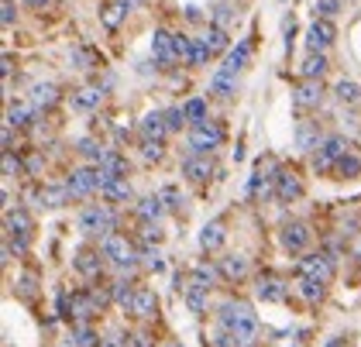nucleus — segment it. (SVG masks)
Here are the masks:
<instances>
[{"label": "nucleus", "mask_w": 361, "mask_h": 347, "mask_svg": "<svg viewBox=\"0 0 361 347\" xmlns=\"http://www.w3.org/2000/svg\"><path fill=\"white\" fill-rule=\"evenodd\" d=\"M217 323H221L224 330L238 334L245 344H251L258 337V317H255L251 303H245V299H227L221 310H217Z\"/></svg>", "instance_id": "obj_1"}, {"label": "nucleus", "mask_w": 361, "mask_h": 347, "mask_svg": "<svg viewBox=\"0 0 361 347\" xmlns=\"http://www.w3.org/2000/svg\"><path fill=\"white\" fill-rule=\"evenodd\" d=\"M100 251H104V258H107V265H114L117 272H135L138 265V248H135V241L124 238V234H111V238L100 241Z\"/></svg>", "instance_id": "obj_2"}, {"label": "nucleus", "mask_w": 361, "mask_h": 347, "mask_svg": "<svg viewBox=\"0 0 361 347\" xmlns=\"http://www.w3.org/2000/svg\"><path fill=\"white\" fill-rule=\"evenodd\" d=\"M80 231H83L86 238H111L114 231H117V214H114L111 207H100V203H93V207H83V214H80Z\"/></svg>", "instance_id": "obj_3"}, {"label": "nucleus", "mask_w": 361, "mask_h": 347, "mask_svg": "<svg viewBox=\"0 0 361 347\" xmlns=\"http://www.w3.org/2000/svg\"><path fill=\"white\" fill-rule=\"evenodd\" d=\"M107 179H111V176H107V172H104L100 165H86V169H76V172H69L66 186H69V193H73V200H86V196L100 193Z\"/></svg>", "instance_id": "obj_4"}, {"label": "nucleus", "mask_w": 361, "mask_h": 347, "mask_svg": "<svg viewBox=\"0 0 361 347\" xmlns=\"http://www.w3.org/2000/svg\"><path fill=\"white\" fill-rule=\"evenodd\" d=\"M344 155H351V141L341 138V134H327L324 145H320L317 155H313V169H317L320 176H327V172L337 169V162L344 159Z\"/></svg>", "instance_id": "obj_5"}, {"label": "nucleus", "mask_w": 361, "mask_h": 347, "mask_svg": "<svg viewBox=\"0 0 361 347\" xmlns=\"http://www.w3.org/2000/svg\"><path fill=\"white\" fill-rule=\"evenodd\" d=\"M221 145H224V128L217 121L190 124V148H193V155H214Z\"/></svg>", "instance_id": "obj_6"}, {"label": "nucleus", "mask_w": 361, "mask_h": 347, "mask_svg": "<svg viewBox=\"0 0 361 347\" xmlns=\"http://www.w3.org/2000/svg\"><path fill=\"white\" fill-rule=\"evenodd\" d=\"M4 227H7V241H14V251L25 255L31 244V234H35V220L28 217V210H7Z\"/></svg>", "instance_id": "obj_7"}, {"label": "nucleus", "mask_w": 361, "mask_h": 347, "mask_svg": "<svg viewBox=\"0 0 361 347\" xmlns=\"http://www.w3.org/2000/svg\"><path fill=\"white\" fill-rule=\"evenodd\" d=\"M210 289H214V282L203 279L200 272H190V275L183 279V299H186V306H190L193 313H207V306H210Z\"/></svg>", "instance_id": "obj_8"}, {"label": "nucleus", "mask_w": 361, "mask_h": 347, "mask_svg": "<svg viewBox=\"0 0 361 347\" xmlns=\"http://www.w3.org/2000/svg\"><path fill=\"white\" fill-rule=\"evenodd\" d=\"M300 275H310V279H320L324 286L334 282V258L327 251H310L300 258Z\"/></svg>", "instance_id": "obj_9"}, {"label": "nucleus", "mask_w": 361, "mask_h": 347, "mask_svg": "<svg viewBox=\"0 0 361 347\" xmlns=\"http://www.w3.org/2000/svg\"><path fill=\"white\" fill-rule=\"evenodd\" d=\"M303 179H300V172L296 169H276V200L279 203H296L300 196H303Z\"/></svg>", "instance_id": "obj_10"}, {"label": "nucleus", "mask_w": 361, "mask_h": 347, "mask_svg": "<svg viewBox=\"0 0 361 347\" xmlns=\"http://www.w3.org/2000/svg\"><path fill=\"white\" fill-rule=\"evenodd\" d=\"M255 296H258L262 303H286V299H289V286L279 279L276 272H262V275L255 279Z\"/></svg>", "instance_id": "obj_11"}, {"label": "nucleus", "mask_w": 361, "mask_h": 347, "mask_svg": "<svg viewBox=\"0 0 361 347\" xmlns=\"http://www.w3.org/2000/svg\"><path fill=\"white\" fill-rule=\"evenodd\" d=\"M334 38H337V28H334L331 18H317L306 31V49L310 52H327L334 45Z\"/></svg>", "instance_id": "obj_12"}, {"label": "nucleus", "mask_w": 361, "mask_h": 347, "mask_svg": "<svg viewBox=\"0 0 361 347\" xmlns=\"http://www.w3.org/2000/svg\"><path fill=\"white\" fill-rule=\"evenodd\" d=\"M76 272L83 275V279H90V282H97L100 275H104V265H107V258H104V251L100 248H80L76 251Z\"/></svg>", "instance_id": "obj_13"}, {"label": "nucleus", "mask_w": 361, "mask_h": 347, "mask_svg": "<svg viewBox=\"0 0 361 347\" xmlns=\"http://www.w3.org/2000/svg\"><path fill=\"white\" fill-rule=\"evenodd\" d=\"M152 52H155V62H159L162 69H169V66H176V62H179L176 45H172V31L155 28V35H152Z\"/></svg>", "instance_id": "obj_14"}, {"label": "nucleus", "mask_w": 361, "mask_h": 347, "mask_svg": "<svg viewBox=\"0 0 361 347\" xmlns=\"http://www.w3.org/2000/svg\"><path fill=\"white\" fill-rule=\"evenodd\" d=\"M279 238H282V244H286L289 251H296V255H300V251L310 248L313 234H310V227H306L303 220H289V224H282V234H279Z\"/></svg>", "instance_id": "obj_15"}, {"label": "nucleus", "mask_w": 361, "mask_h": 347, "mask_svg": "<svg viewBox=\"0 0 361 347\" xmlns=\"http://www.w3.org/2000/svg\"><path fill=\"white\" fill-rule=\"evenodd\" d=\"M97 313H100V306H97V299H93L90 289H86V293H73V303H69V320L73 323H90Z\"/></svg>", "instance_id": "obj_16"}, {"label": "nucleus", "mask_w": 361, "mask_h": 347, "mask_svg": "<svg viewBox=\"0 0 361 347\" xmlns=\"http://www.w3.org/2000/svg\"><path fill=\"white\" fill-rule=\"evenodd\" d=\"M320 100H324L320 80H303L300 86H296V93H293V104H296V110H317V107H320Z\"/></svg>", "instance_id": "obj_17"}, {"label": "nucleus", "mask_w": 361, "mask_h": 347, "mask_svg": "<svg viewBox=\"0 0 361 347\" xmlns=\"http://www.w3.org/2000/svg\"><path fill=\"white\" fill-rule=\"evenodd\" d=\"M214 172H217V165L210 162V155H190L183 162V176L190 183H207V179H214Z\"/></svg>", "instance_id": "obj_18"}, {"label": "nucleus", "mask_w": 361, "mask_h": 347, "mask_svg": "<svg viewBox=\"0 0 361 347\" xmlns=\"http://www.w3.org/2000/svg\"><path fill=\"white\" fill-rule=\"evenodd\" d=\"M251 52H255V38L238 42V45H234V52H227V62H224L221 69H224V73H231V76H238V73H241V69L251 62Z\"/></svg>", "instance_id": "obj_19"}, {"label": "nucleus", "mask_w": 361, "mask_h": 347, "mask_svg": "<svg viewBox=\"0 0 361 347\" xmlns=\"http://www.w3.org/2000/svg\"><path fill=\"white\" fill-rule=\"evenodd\" d=\"M138 134H141V141H166V134H169L166 114H145L138 121Z\"/></svg>", "instance_id": "obj_20"}, {"label": "nucleus", "mask_w": 361, "mask_h": 347, "mask_svg": "<svg viewBox=\"0 0 361 347\" xmlns=\"http://www.w3.org/2000/svg\"><path fill=\"white\" fill-rule=\"evenodd\" d=\"M131 313H135L138 320H155V317H159V296L152 293V289H145V286H138L135 303H131Z\"/></svg>", "instance_id": "obj_21"}, {"label": "nucleus", "mask_w": 361, "mask_h": 347, "mask_svg": "<svg viewBox=\"0 0 361 347\" xmlns=\"http://www.w3.org/2000/svg\"><path fill=\"white\" fill-rule=\"evenodd\" d=\"M221 279L224 282H245L248 279V258L245 255H227V258H221Z\"/></svg>", "instance_id": "obj_22"}, {"label": "nucleus", "mask_w": 361, "mask_h": 347, "mask_svg": "<svg viewBox=\"0 0 361 347\" xmlns=\"http://www.w3.org/2000/svg\"><path fill=\"white\" fill-rule=\"evenodd\" d=\"M135 214L141 217V224H155L159 217L166 214V203H162V193H152V196H141L135 203Z\"/></svg>", "instance_id": "obj_23"}, {"label": "nucleus", "mask_w": 361, "mask_h": 347, "mask_svg": "<svg viewBox=\"0 0 361 347\" xmlns=\"http://www.w3.org/2000/svg\"><path fill=\"white\" fill-rule=\"evenodd\" d=\"M38 121V107L35 104H25V100H18V104H11V110H7V124L11 128H28V124H35Z\"/></svg>", "instance_id": "obj_24"}, {"label": "nucleus", "mask_w": 361, "mask_h": 347, "mask_svg": "<svg viewBox=\"0 0 361 347\" xmlns=\"http://www.w3.org/2000/svg\"><path fill=\"white\" fill-rule=\"evenodd\" d=\"M224 241H227L224 220H210V224L200 231V248H203V251H221Z\"/></svg>", "instance_id": "obj_25"}, {"label": "nucleus", "mask_w": 361, "mask_h": 347, "mask_svg": "<svg viewBox=\"0 0 361 347\" xmlns=\"http://www.w3.org/2000/svg\"><path fill=\"white\" fill-rule=\"evenodd\" d=\"M100 196H104L107 203H114V207H117V203H128V200H131V183L111 176V179L104 183V189H100Z\"/></svg>", "instance_id": "obj_26"}, {"label": "nucleus", "mask_w": 361, "mask_h": 347, "mask_svg": "<svg viewBox=\"0 0 361 347\" xmlns=\"http://www.w3.org/2000/svg\"><path fill=\"white\" fill-rule=\"evenodd\" d=\"M296 293L303 296L310 306H317V303H324V296H327V286L320 282V279H310V275H300V286H296Z\"/></svg>", "instance_id": "obj_27"}, {"label": "nucleus", "mask_w": 361, "mask_h": 347, "mask_svg": "<svg viewBox=\"0 0 361 347\" xmlns=\"http://www.w3.org/2000/svg\"><path fill=\"white\" fill-rule=\"evenodd\" d=\"M296 141H300V148H303V152H317V148L324 145V138H320V131H317V121H300Z\"/></svg>", "instance_id": "obj_28"}, {"label": "nucleus", "mask_w": 361, "mask_h": 347, "mask_svg": "<svg viewBox=\"0 0 361 347\" xmlns=\"http://www.w3.org/2000/svg\"><path fill=\"white\" fill-rule=\"evenodd\" d=\"M31 104H35L38 110L56 107V104H59V86H56V83H38V86L31 90Z\"/></svg>", "instance_id": "obj_29"}, {"label": "nucleus", "mask_w": 361, "mask_h": 347, "mask_svg": "<svg viewBox=\"0 0 361 347\" xmlns=\"http://www.w3.org/2000/svg\"><path fill=\"white\" fill-rule=\"evenodd\" d=\"M73 104L80 110H100L104 107V90H97V86H83V90H76L73 93Z\"/></svg>", "instance_id": "obj_30"}, {"label": "nucleus", "mask_w": 361, "mask_h": 347, "mask_svg": "<svg viewBox=\"0 0 361 347\" xmlns=\"http://www.w3.org/2000/svg\"><path fill=\"white\" fill-rule=\"evenodd\" d=\"M203 42H207V49H210V55H224L227 49H231V38H227V28L221 25H210L207 28V35H203Z\"/></svg>", "instance_id": "obj_31"}, {"label": "nucleus", "mask_w": 361, "mask_h": 347, "mask_svg": "<svg viewBox=\"0 0 361 347\" xmlns=\"http://www.w3.org/2000/svg\"><path fill=\"white\" fill-rule=\"evenodd\" d=\"M135 293H138V286H135L131 279H117V282H114V303H117L121 310H128V313H131Z\"/></svg>", "instance_id": "obj_32"}, {"label": "nucleus", "mask_w": 361, "mask_h": 347, "mask_svg": "<svg viewBox=\"0 0 361 347\" xmlns=\"http://www.w3.org/2000/svg\"><path fill=\"white\" fill-rule=\"evenodd\" d=\"M97 344H100V337H97V330H93L90 323H76V327H73L69 347H97Z\"/></svg>", "instance_id": "obj_33"}, {"label": "nucleus", "mask_w": 361, "mask_h": 347, "mask_svg": "<svg viewBox=\"0 0 361 347\" xmlns=\"http://www.w3.org/2000/svg\"><path fill=\"white\" fill-rule=\"evenodd\" d=\"M327 73V55L324 52H310L303 62V80H324Z\"/></svg>", "instance_id": "obj_34"}, {"label": "nucleus", "mask_w": 361, "mask_h": 347, "mask_svg": "<svg viewBox=\"0 0 361 347\" xmlns=\"http://www.w3.org/2000/svg\"><path fill=\"white\" fill-rule=\"evenodd\" d=\"M38 200H42L45 207H62V203L73 200V193H69V186L62 183V186H45L42 193H38Z\"/></svg>", "instance_id": "obj_35"}, {"label": "nucleus", "mask_w": 361, "mask_h": 347, "mask_svg": "<svg viewBox=\"0 0 361 347\" xmlns=\"http://www.w3.org/2000/svg\"><path fill=\"white\" fill-rule=\"evenodd\" d=\"M100 169H104L107 176H114V179H124V176H128V159H124L121 152H107L104 162H100Z\"/></svg>", "instance_id": "obj_36"}, {"label": "nucleus", "mask_w": 361, "mask_h": 347, "mask_svg": "<svg viewBox=\"0 0 361 347\" xmlns=\"http://www.w3.org/2000/svg\"><path fill=\"white\" fill-rule=\"evenodd\" d=\"M334 93H337V100H341V104H348V107L361 104V86L355 80H341L337 86H334Z\"/></svg>", "instance_id": "obj_37"}, {"label": "nucleus", "mask_w": 361, "mask_h": 347, "mask_svg": "<svg viewBox=\"0 0 361 347\" xmlns=\"http://www.w3.org/2000/svg\"><path fill=\"white\" fill-rule=\"evenodd\" d=\"M210 93H214V97H221V100H227V97L234 93V76L221 69V73H217V76L210 80Z\"/></svg>", "instance_id": "obj_38"}, {"label": "nucleus", "mask_w": 361, "mask_h": 347, "mask_svg": "<svg viewBox=\"0 0 361 347\" xmlns=\"http://www.w3.org/2000/svg\"><path fill=\"white\" fill-rule=\"evenodd\" d=\"M80 155H83L86 162H93V165H100V162H104V155H107V148H104L100 141L86 138V141H80Z\"/></svg>", "instance_id": "obj_39"}, {"label": "nucleus", "mask_w": 361, "mask_h": 347, "mask_svg": "<svg viewBox=\"0 0 361 347\" xmlns=\"http://www.w3.org/2000/svg\"><path fill=\"white\" fill-rule=\"evenodd\" d=\"M341 179H355V176H361V159L351 152V155H344V159L337 162V169H334Z\"/></svg>", "instance_id": "obj_40"}, {"label": "nucleus", "mask_w": 361, "mask_h": 347, "mask_svg": "<svg viewBox=\"0 0 361 347\" xmlns=\"http://www.w3.org/2000/svg\"><path fill=\"white\" fill-rule=\"evenodd\" d=\"M183 110H186V121H190V124H200V121H207V100H200V97L186 100V104H183Z\"/></svg>", "instance_id": "obj_41"}, {"label": "nucleus", "mask_w": 361, "mask_h": 347, "mask_svg": "<svg viewBox=\"0 0 361 347\" xmlns=\"http://www.w3.org/2000/svg\"><path fill=\"white\" fill-rule=\"evenodd\" d=\"M172 45H176L179 62H186V66H190V55H193V38H186L183 31H172Z\"/></svg>", "instance_id": "obj_42"}, {"label": "nucleus", "mask_w": 361, "mask_h": 347, "mask_svg": "<svg viewBox=\"0 0 361 347\" xmlns=\"http://www.w3.org/2000/svg\"><path fill=\"white\" fill-rule=\"evenodd\" d=\"M124 14H128V11H124L121 4H107V7H104V14H100V21H104V25H107V28L114 31V28H121Z\"/></svg>", "instance_id": "obj_43"}, {"label": "nucleus", "mask_w": 361, "mask_h": 347, "mask_svg": "<svg viewBox=\"0 0 361 347\" xmlns=\"http://www.w3.org/2000/svg\"><path fill=\"white\" fill-rule=\"evenodd\" d=\"M210 347H248V344H245L238 334H231V330H224V327H221V330L210 337Z\"/></svg>", "instance_id": "obj_44"}, {"label": "nucleus", "mask_w": 361, "mask_h": 347, "mask_svg": "<svg viewBox=\"0 0 361 347\" xmlns=\"http://www.w3.org/2000/svg\"><path fill=\"white\" fill-rule=\"evenodd\" d=\"M73 59H76L83 69H100V66H104V59L93 52V49H76V52H73Z\"/></svg>", "instance_id": "obj_45"}, {"label": "nucleus", "mask_w": 361, "mask_h": 347, "mask_svg": "<svg viewBox=\"0 0 361 347\" xmlns=\"http://www.w3.org/2000/svg\"><path fill=\"white\" fill-rule=\"evenodd\" d=\"M141 155H145V162H162L166 145L162 141H141Z\"/></svg>", "instance_id": "obj_46"}, {"label": "nucleus", "mask_w": 361, "mask_h": 347, "mask_svg": "<svg viewBox=\"0 0 361 347\" xmlns=\"http://www.w3.org/2000/svg\"><path fill=\"white\" fill-rule=\"evenodd\" d=\"M210 59V49H207V42L203 38H193V55H190V66H203Z\"/></svg>", "instance_id": "obj_47"}, {"label": "nucleus", "mask_w": 361, "mask_h": 347, "mask_svg": "<svg viewBox=\"0 0 361 347\" xmlns=\"http://www.w3.org/2000/svg\"><path fill=\"white\" fill-rule=\"evenodd\" d=\"M166 124H169V131H179V128L186 124V110H183V107L166 110Z\"/></svg>", "instance_id": "obj_48"}, {"label": "nucleus", "mask_w": 361, "mask_h": 347, "mask_svg": "<svg viewBox=\"0 0 361 347\" xmlns=\"http://www.w3.org/2000/svg\"><path fill=\"white\" fill-rule=\"evenodd\" d=\"M124 347H155V344H152V334L135 330V334H128V337H124Z\"/></svg>", "instance_id": "obj_49"}, {"label": "nucleus", "mask_w": 361, "mask_h": 347, "mask_svg": "<svg viewBox=\"0 0 361 347\" xmlns=\"http://www.w3.org/2000/svg\"><path fill=\"white\" fill-rule=\"evenodd\" d=\"M162 203H166V210H179V203H183L179 189H176V186H166V189H162Z\"/></svg>", "instance_id": "obj_50"}, {"label": "nucleus", "mask_w": 361, "mask_h": 347, "mask_svg": "<svg viewBox=\"0 0 361 347\" xmlns=\"http://www.w3.org/2000/svg\"><path fill=\"white\" fill-rule=\"evenodd\" d=\"M231 18H234V11H231L227 4H221V7H214V21H210V25L227 28V25H231Z\"/></svg>", "instance_id": "obj_51"}, {"label": "nucleus", "mask_w": 361, "mask_h": 347, "mask_svg": "<svg viewBox=\"0 0 361 347\" xmlns=\"http://www.w3.org/2000/svg\"><path fill=\"white\" fill-rule=\"evenodd\" d=\"M21 172H25V165L14 159L11 152H4V176H21Z\"/></svg>", "instance_id": "obj_52"}, {"label": "nucleus", "mask_w": 361, "mask_h": 347, "mask_svg": "<svg viewBox=\"0 0 361 347\" xmlns=\"http://www.w3.org/2000/svg\"><path fill=\"white\" fill-rule=\"evenodd\" d=\"M341 0H317V18H334Z\"/></svg>", "instance_id": "obj_53"}, {"label": "nucleus", "mask_w": 361, "mask_h": 347, "mask_svg": "<svg viewBox=\"0 0 361 347\" xmlns=\"http://www.w3.org/2000/svg\"><path fill=\"white\" fill-rule=\"evenodd\" d=\"M141 241H148V244H159V241H162L159 224H141Z\"/></svg>", "instance_id": "obj_54"}, {"label": "nucleus", "mask_w": 361, "mask_h": 347, "mask_svg": "<svg viewBox=\"0 0 361 347\" xmlns=\"http://www.w3.org/2000/svg\"><path fill=\"white\" fill-rule=\"evenodd\" d=\"M4 14H0V21H4V28H11L14 21H18V11H14V4L11 0H4V7H0Z\"/></svg>", "instance_id": "obj_55"}, {"label": "nucleus", "mask_w": 361, "mask_h": 347, "mask_svg": "<svg viewBox=\"0 0 361 347\" xmlns=\"http://www.w3.org/2000/svg\"><path fill=\"white\" fill-rule=\"evenodd\" d=\"M97 347H124V341H121V337H100Z\"/></svg>", "instance_id": "obj_56"}, {"label": "nucleus", "mask_w": 361, "mask_h": 347, "mask_svg": "<svg viewBox=\"0 0 361 347\" xmlns=\"http://www.w3.org/2000/svg\"><path fill=\"white\" fill-rule=\"evenodd\" d=\"M324 347H351V341H348V337H331Z\"/></svg>", "instance_id": "obj_57"}, {"label": "nucleus", "mask_w": 361, "mask_h": 347, "mask_svg": "<svg viewBox=\"0 0 361 347\" xmlns=\"http://www.w3.org/2000/svg\"><path fill=\"white\" fill-rule=\"evenodd\" d=\"M25 4H28L31 11H42V7H49V4H52V0H25Z\"/></svg>", "instance_id": "obj_58"}, {"label": "nucleus", "mask_w": 361, "mask_h": 347, "mask_svg": "<svg viewBox=\"0 0 361 347\" xmlns=\"http://www.w3.org/2000/svg\"><path fill=\"white\" fill-rule=\"evenodd\" d=\"M42 169V155H31L28 159V172H38Z\"/></svg>", "instance_id": "obj_59"}, {"label": "nucleus", "mask_w": 361, "mask_h": 347, "mask_svg": "<svg viewBox=\"0 0 361 347\" xmlns=\"http://www.w3.org/2000/svg\"><path fill=\"white\" fill-rule=\"evenodd\" d=\"M186 18H190V21H203V18H200V7H186Z\"/></svg>", "instance_id": "obj_60"}, {"label": "nucleus", "mask_w": 361, "mask_h": 347, "mask_svg": "<svg viewBox=\"0 0 361 347\" xmlns=\"http://www.w3.org/2000/svg\"><path fill=\"white\" fill-rule=\"evenodd\" d=\"M351 255H355V258H358V262H361V234H358V238H355V244H351Z\"/></svg>", "instance_id": "obj_61"}]
</instances>
